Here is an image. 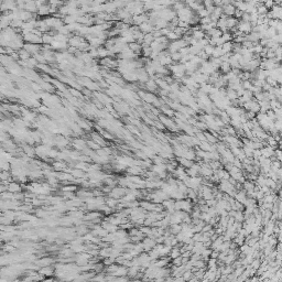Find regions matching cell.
Listing matches in <instances>:
<instances>
[{"mask_svg":"<svg viewBox=\"0 0 282 282\" xmlns=\"http://www.w3.org/2000/svg\"><path fill=\"white\" fill-rule=\"evenodd\" d=\"M237 30L242 32V34H248L249 32L253 31V25L249 21H242L239 20L237 23Z\"/></svg>","mask_w":282,"mask_h":282,"instance_id":"1","label":"cell"},{"mask_svg":"<svg viewBox=\"0 0 282 282\" xmlns=\"http://www.w3.org/2000/svg\"><path fill=\"white\" fill-rule=\"evenodd\" d=\"M149 20V16L147 13H140V14H136V16H132V24L133 25H140L141 23L146 22V21Z\"/></svg>","mask_w":282,"mask_h":282,"instance_id":"2","label":"cell"},{"mask_svg":"<svg viewBox=\"0 0 282 282\" xmlns=\"http://www.w3.org/2000/svg\"><path fill=\"white\" fill-rule=\"evenodd\" d=\"M138 27H139V30L141 32H143V33H151L152 31H153L154 30V25L152 24L151 22H150L149 20L148 21H146V22H143V23H141V24L140 25H138Z\"/></svg>","mask_w":282,"mask_h":282,"instance_id":"3","label":"cell"},{"mask_svg":"<svg viewBox=\"0 0 282 282\" xmlns=\"http://www.w3.org/2000/svg\"><path fill=\"white\" fill-rule=\"evenodd\" d=\"M221 8H223V14H225V16H227V17H234V13H235L236 8H235V6L232 5V3L223 5L221 6Z\"/></svg>","mask_w":282,"mask_h":282,"instance_id":"4","label":"cell"},{"mask_svg":"<svg viewBox=\"0 0 282 282\" xmlns=\"http://www.w3.org/2000/svg\"><path fill=\"white\" fill-rule=\"evenodd\" d=\"M192 36H193V39H195V40H201V39L205 38V32L202 31L201 29L192 30Z\"/></svg>","mask_w":282,"mask_h":282,"instance_id":"5","label":"cell"},{"mask_svg":"<svg viewBox=\"0 0 282 282\" xmlns=\"http://www.w3.org/2000/svg\"><path fill=\"white\" fill-rule=\"evenodd\" d=\"M146 86H147V88L150 90V92H156V89L158 88V85H157L156 81H154L153 78H150L148 79L147 82H146Z\"/></svg>","mask_w":282,"mask_h":282,"instance_id":"6","label":"cell"},{"mask_svg":"<svg viewBox=\"0 0 282 282\" xmlns=\"http://www.w3.org/2000/svg\"><path fill=\"white\" fill-rule=\"evenodd\" d=\"M232 48H234V42L229 41V42H225L221 44V49H223L224 53H230L232 52Z\"/></svg>","mask_w":282,"mask_h":282,"instance_id":"7","label":"cell"},{"mask_svg":"<svg viewBox=\"0 0 282 282\" xmlns=\"http://www.w3.org/2000/svg\"><path fill=\"white\" fill-rule=\"evenodd\" d=\"M230 70H231V66H230V64L228 62H221V64L219 65V68H218L219 72H221L223 74L228 73Z\"/></svg>","mask_w":282,"mask_h":282,"instance_id":"8","label":"cell"},{"mask_svg":"<svg viewBox=\"0 0 282 282\" xmlns=\"http://www.w3.org/2000/svg\"><path fill=\"white\" fill-rule=\"evenodd\" d=\"M153 41H154V38H153V35H152V33H146L145 35H143L142 44L141 45H150Z\"/></svg>","mask_w":282,"mask_h":282,"instance_id":"9","label":"cell"},{"mask_svg":"<svg viewBox=\"0 0 282 282\" xmlns=\"http://www.w3.org/2000/svg\"><path fill=\"white\" fill-rule=\"evenodd\" d=\"M178 162H180V164L182 165V167H184V168H190L191 165L193 164V161L187 160V159L183 158V157H178Z\"/></svg>","mask_w":282,"mask_h":282,"instance_id":"10","label":"cell"},{"mask_svg":"<svg viewBox=\"0 0 282 282\" xmlns=\"http://www.w3.org/2000/svg\"><path fill=\"white\" fill-rule=\"evenodd\" d=\"M181 229H182L181 224H172V225H170V232H171L172 235L178 234V232L181 231Z\"/></svg>","mask_w":282,"mask_h":282,"instance_id":"11","label":"cell"},{"mask_svg":"<svg viewBox=\"0 0 282 282\" xmlns=\"http://www.w3.org/2000/svg\"><path fill=\"white\" fill-rule=\"evenodd\" d=\"M234 219L236 221H239V223H244L245 221V215L242 213V210H236L234 215Z\"/></svg>","mask_w":282,"mask_h":282,"instance_id":"12","label":"cell"},{"mask_svg":"<svg viewBox=\"0 0 282 282\" xmlns=\"http://www.w3.org/2000/svg\"><path fill=\"white\" fill-rule=\"evenodd\" d=\"M223 54H225V53H224L223 49H221V46H215L214 51H213L212 56L213 57H221Z\"/></svg>","mask_w":282,"mask_h":282,"instance_id":"13","label":"cell"},{"mask_svg":"<svg viewBox=\"0 0 282 282\" xmlns=\"http://www.w3.org/2000/svg\"><path fill=\"white\" fill-rule=\"evenodd\" d=\"M221 39L224 40V42H229V41H232V34L230 33L229 31H226L221 33Z\"/></svg>","mask_w":282,"mask_h":282,"instance_id":"14","label":"cell"},{"mask_svg":"<svg viewBox=\"0 0 282 282\" xmlns=\"http://www.w3.org/2000/svg\"><path fill=\"white\" fill-rule=\"evenodd\" d=\"M143 99H145L147 103H149V104H153L154 100L157 99V97L153 95V94H145V96H143Z\"/></svg>","mask_w":282,"mask_h":282,"instance_id":"15","label":"cell"},{"mask_svg":"<svg viewBox=\"0 0 282 282\" xmlns=\"http://www.w3.org/2000/svg\"><path fill=\"white\" fill-rule=\"evenodd\" d=\"M169 255H170V257H171L172 259H174V258H176V257H178V256H181L180 248H178V247H176V248H172Z\"/></svg>","mask_w":282,"mask_h":282,"instance_id":"16","label":"cell"},{"mask_svg":"<svg viewBox=\"0 0 282 282\" xmlns=\"http://www.w3.org/2000/svg\"><path fill=\"white\" fill-rule=\"evenodd\" d=\"M214 45H212V44H207L205 46V48L203 49V51L204 52H205V54L206 55H208V56H212V54H213V51H214Z\"/></svg>","mask_w":282,"mask_h":282,"instance_id":"17","label":"cell"},{"mask_svg":"<svg viewBox=\"0 0 282 282\" xmlns=\"http://www.w3.org/2000/svg\"><path fill=\"white\" fill-rule=\"evenodd\" d=\"M170 56H171V59H172V61L173 62H180L182 55H181V53L178 52V51H176V52L170 53Z\"/></svg>","mask_w":282,"mask_h":282,"instance_id":"18","label":"cell"},{"mask_svg":"<svg viewBox=\"0 0 282 282\" xmlns=\"http://www.w3.org/2000/svg\"><path fill=\"white\" fill-rule=\"evenodd\" d=\"M204 135H205L207 142H210V143H216L217 142V138L214 137L213 135H210V133H208V132H205Z\"/></svg>","mask_w":282,"mask_h":282,"instance_id":"19","label":"cell"},{"mask_svg":"<svg viewBox=\"0 0 282 282\" xmlns=\"http://www.w3.org/2000/svg\"><path fill=\"white\" fill-rule=\"evenodd\" d=\"M172 264H173V266H175V267L181 266V264H182V257H181V256H178V257L174 258L173 262H172Z\"/></svg>","mask_w":282,"mask_h":282,"instance_id":"20","label":"cell"},{"mask_svg":"<svg viewBox=\"0 0 282 282\" xmlns=\"http://www.w3.org/2000/svg\"><path fill=\"white\" fill-rule=\"evenodd\" d=\"M152 158H153L156 164H163V163H164V160H163V158H161V157H152Z\"/></svg>","mask_w":282,"mask_h":282,"instance_id":"21","label":"cell"},{"mask_svg":"<svg viewBox=\"0 0 282 282\" xmlns=\"http://www.w3.org/2000/svg\"><path fill=\"white\" fill-rule=\"evenodd\" d=\"M162 110H163V113H164L167 116H169V117H172V116L174 115V111L170 108H162Z\"/></svg>","mask_w":282,"mask_h":282,"instance_id":"22","label":"cell"},{"mask_svg":"<svg viewBox=\"0 0 282 282\" xmlns=\"http://www.w3.org/2000/svg\"><path fill=\"white\" fill-rule=\"evenodd\" d=\"M214 6H223V0H213Z\"/></svg>","mask_w":282,"mask_h":282,"instance_id":"23","label":"cell"}]
</instances>
